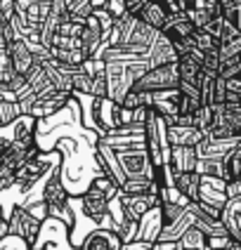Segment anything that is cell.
Listing matches in <instances>:
<instances>
[{"label":"cell","instance_id":"obj_1","mask_svg":"<svg viewBox=\"0 0 241 250\" xmlns=\"http://www.w3.org/2000/svg\"><path fill=\"white\" fill-rule=\"evenodd\" d=\"M144 144H147V153L152 158L154 167L168 166L170 161V142H168V123L161 113H156L152 106L147 111V121H144Z\"/></svg>","mask_w":241,"mask_h":250},{"label":"cell","instance_id":"obj_2","mask_svg":"<svg viewBox=\"0 0 241 250\" xmlns=\"http://www.w3.org/2000/svg\"><path fill=\"white\" fill-rule=\"evenodd\" d=\"M135 90H144V92H161V90H173L180 87V71H177V62L170 64H161V66H152L137 78V83L132 85Z\"/></svg>","mask_w":241,"mask_h":250},{"label":"cell","instance_id":"obj_3","mask_svg":"<svg viewBox=\"0 0 241 250\" xmlns=\"http://www.w3.org/2000/svg\"><path fill=\"white\" fill-rule=\"evenodd\" d=\"M215 118H213L211 137L218 139H239L241 137V104H213Z\"/></svg>","mask_w":241,"mask_h":250},{"label":"cell","instance_id":"obj_4","mask_svg":"<svg viewBox=\"0 0 241 250\" xmlns=\"http://www.w3.org/2000/svg\"><path fill=\"white\" fill-rule=\"evenodd\" d=\"M7 222H10V231H7V234L24 238L28 248L36 246L38 234H41V227H43V220H38L31 210L24 208V206H14L12 215H10Z\"/></svg>","mask_w":241,"mask_h":250},{"label":"cell","instance_id":"obj_5","mask_svg":"<svg viewBox=\"0 0 241 250\" xmlns=\"http://www.w3.org/2000/svg\"><path fill=\"white\" fill-rule=\"evenodd\" d=\"M116 156L126 177H156V167L147 149H126V151H116Z\"/></svg>","mask_w":241,"mask_h":250},{"label":"cell","instance_id":"obj_6","mask_svg":"<svg viewBox=\"0 0 241 250\" xmlns=\"http://www.w3.org/2000/svg\"><path fill=\"white\" fill-rule=\"evenodd\" d=\"M71 194L66 191L64 182H62V163L55 166L45 177H43L41 184V201L47 203V208H64L69 203Z\"/></svg>","mask_w":241,"mask_h":250},{"label":"cell","instance_id":"obj_7","mask_svg":"<svg viewBox=\"0 0 241 250\" xmlns=\"http://www.w3.org/2000/svg\"><path fill=\"white\" fill-rule=\"evenodd\" d=\"M118 201H121L123 215H126L128 220H137L140 222V217L147 210L161 203V196L158 194H123V191H118Z\"/></svg>","mask_w":241,"mask_h":250},{"label":"cell","instance_id":"obj_8","mask_svg":"<svg viewBox=\"0 0 241 250\" xmlns=\"http://www.w3.org/2000/svg\"><path fill=\"white\" fill-rule=\"evenodd\" d=\"M71 97H73V92H64V90H55L52 95H45V97H38L31 106H28V111L31 116H36L38 121L41 118H50V116H55V113H59L66 104L71 102Z\"/></svg>","mask_w":241,"mask_h":250},{"label":"cell","instance_id":"obj_9","mask_svg":"<svg viewBox=\"0 0 241 250\" xmlns=\"http://www.w3.org/2000/svg\"><path fill=\"white\" fill-rule=\"evenodd\" d=\"M227 182L222 177H213V175H201V194H198V201L201 203H208L213 208L222 210L225 203L229 201L225 191Z\"/></svg>","mask_w":241,"mask_h":250},{"label":"cell","instance_id":"obj_10","mask_svg":"<svg viewBox=\"0 0 241 250\" xmlns=\"http://www.w3.org/2000/svg\"><path fill=\"white\" fill-rule=\"evenodd\" d=\"M7 50H10V62H12L14 73H19V76H26L28 71L33 69V64L38 62L33 47H31V42L24 41V38H14V41L7 45Z\"/></svg>","mask_w":241,"mask_h":250},{"label":"cell","instance_id":"obj_11","mask_svg":"<svg viewBox=\"0 0 241 250\" xmlns=\"http://www.w3.org/2000/svg\"><path fill=\"white\" fill-rule=\"evenodd\" d=\"M177 59L180 57H177V50H175L173 41L163 31H158V36H156L154 42L147 50V64H149V69L152 66H161V64H170V62H177Z\"/></svg>","mask_w":241,"mask_h":250},{"label":"cell","instance_id":"obj_12","mask_svg":"<svg viewBox=\"0 0 241 250\" xmlns=\"http://www.w3.org/2000/svg\"><path fill=\"white\" fill-rule=\"evenodd\" d=\"M161 229H163V215H161V203L149 208L144 215L140 217L137 224V236L135 241H147V243H156L161 236Z\"/></svg>","mask_w":241,"mask_h":250},{"label":"cell","instance_id":"obj_13","mask_svg":"<svg viewBox=\"0 0 241 250\" xmlns=\"http://www.w3.org/2000/svg\"><path fill=\"white\" fill-rule=\"evenodd\" d=\"M152 109L166 118V123H173L175 116L180 113V87L152 92Z\"/></svg>","mask_w":241,"mask_h":250},{"label":"cell","instance_id":"obj_14","mask_svg":"<svg viewBox=\"0 0 241 250\" xmlns=\"http://www.w3.org/2000/svg\"><path fill=\"white\" fill-rule=\"evenodd\" d=\"M123 238L118 236L116 229H95L83 238L78 250H121Z\"/></svg>","mask_w":241,"mask_h":250},{"label":"cell","instance_id":"obj_15","mask_svg":"<svg viewBox=\"0 0 241 250\" xmlns=\"http://www.w3.org/2000/svg\"><path fill=\"white\" fill-rule=\"evenodd\" d=\"M104 45V33L99 28V21L95 14H90L85 19V26H83V33H81V47H83V55L90 59V57L97 55V50Z\"/></svg>","mask_w":241,"mask_h":250},{"label":"cell","instance_id":"obj_16","mask_svg":"<svg viewBox=\"0 0 241 250\" xmlns=\"http://www.w3.org/2000/svg\"><path fill=\"white\" fill-rule=\"evenodd\" d=\"M206 137L197 125H168V142L170 146H198Z\"/></svg>","mask_w":241,"mask_h":250},{"label":"cell","instance_id":"obj_17","mask_svg":"<svg viewBox=\"0 0 241 250\" xmlns=\"http://www.w3.org/2000/svg\"><path fill=\"white\" fill-rule=\"evenodd\" d=\"M198 151L197 146H170V161L168 166L173 172H192L197 170Z\"/></svg>","mask_w":241,"mask_h":250},{"label":"cell","instance_id":"obj_18","mask_svg":"<svg viewBox=\"0 0 241 250\" xmlns=\"http://www.w3.org/2000/svg\"><path fill=\"white\" fill-rule=\"evenodd\" d=\"M137 17H140L144 24H149L152 28H156V31H163L170 12H168V7H166L163 0H149L140 12H137Z\"/></svg>","mask_w":241,"mask_h":250},{"label":"cell","instance_id":"obj_19","mask_svg":"<svg viewBox=\"0 0 241 250\" xmlns=\"http://www.w3.org/2000/svg\"><path fill=\"white\" fill-rule=\"evenodd\" d=\"M194 31H197V26L184 17V12L170 14L168 21H166V26H163V33L168 36L170 41H184V38L194 36Z\"/></svg>","mask_w":241,"mask_h":250},{"label":"cell","instance_id":"obj_20","mask_svg":"<svg viewBox=\"0 0 241 250\" xmlns=\"http://www.w3.org/2000/svg\"><path fill=\"white\" fill-rule=\"evenodd\" d=\"M175 187L189 201H198V194H201V172H197V170H192V172H175Z\"/></svg>","mask_w":241,"mask_h":250},{"label":"cell","instance_id":"obj_21","mask_svg":"<svg viewBox=\"0 0 241 250\" xmlns=\"http://www.w3.org/2000/svg\"><path fill=\"white\" fill-rule=\"evenodd\" d=\"M192 224H194V212L187 206V212H184L182 217H177L175 222H170V224H163L158 241H180V236H182Z\"/></svg>","mask_w":241,"mask_h":250},{"label":"cell","instance_id":"obj_22","mask_svg":"<svg viewBox=\"0 0 241 250\" xmlns=\"http://www.w3.org/2000/svg\"><path fill=\"white\" fill-rule=\"evenodd\" d=\"M180 246L184 250H206L208 248V236L203 234V229H198L197 224H192L180 236Z\"/></svg>","mask_w":241,"mask_h":250},{"label":"cell","instance_id":"obj_23","mask_svg":"<svg viewBox=\"0 0 241 250\" xmlns=\"http://www.w3.org/2000/svg\"><path fill=\"white\" fill-rule=\"evenodd\" d=\"M241 180V142L225 156V182Z\"/></svg>","mask_w":241,"mask_h":250},{"label":"cell","instance_id":"obj_24","mask_svg":"<svg viewBox=\"0 0 241 250\" xmlns=\"http://www.w3.org/2000/svg\"><path fill=\"white\" fill-rule=\"evenodd\" d=\"M213 118H215V106H213V104H201L197 111H194V125H197L203 135L211 132Z\"/></svg>","mask_w":241,"mask_h":250},{"label":"cell","instance_id":"obj_25","mask_svg":"<svg viewBox=\"0 0 241 250\" xmlns=\"http://www.w3.org/2000/svg\"><path fill=\"white\" fill-rule=\"evenodd\" d=\"M121 106L126 109H142V106H152V92L144 90H128V95L121 99Z\"/></svg>","mask_w":241,"mask_h":250},{"label":"cell","instance_id":"obj_26","mask_svg":"<svg viewBox=\"0 0 241 250\" xmlns=\"http://www.w3.org/2000/svg\"><path fill=\"white\" fill-rule=\"evenodd\" d=\"M66 2V10H69V17L71 19H81L85 21L90 14H92V0H64Z\"/></svg>","mask_w":241,"mask_h":250},{"label":"cell","instance_id":"obj_27","mask_svg":"<svg viewBox=\"0 0 241 250\" xmlns=\"http://www.w3.org/2000/svg\"><path fill=\"white\" fill-rule=\"evenodd\" d=\"M194 45H197L201 52H211V50H220V41L213 36V33H208L206 28H197L194 31Z\"/></svg>","mask_w":241,"mask_h":250},{"label":"cell","instance_id":"obj_28","mask_svg":"<svg viewBox=\"0 0 241 250\" xmlns=\"http://www.w3.org/2000/svg\"><path fill=\"white\" fill-rule=\"evenodd\" d=\"M19 113H22V109H19L17 99H0V127L10 125Z\"/></svg>","mask_w":241,"mask_h":250},{"label":"cell","instance_id":"obj_29","mask_svg":"<svg viewBox=\"0 0 241 250\" xmlns=\"http://www.w3.org/2000/svg\"><path fill=\"white\" fill-rule=\"evenodd\" d=\"M187 208L184 206H177V203H173V201H161V215H163V224H170L175 222L177 217H182Z\"/></svg>","mask_w":241,"mask_h":250},{"label":"cell","instance_id":"obj_30","mask_svg":"<svg viewBox=\"0 0 241 250\" xmlns=\"http://www.w3.org/2000/svg\"><path fill=\"white\" fill-rule=\"evenodd\" d=\"M227 85V104H241V73L239 76H232V78H225Z\"/></svg>","mask_w":241,"mask_h":250},{"label":"cell","instance_id":"obj_31","mask_svg":"<svg viewBox=\"0 0 241 250\" xmlns=\"http://www.w3.org/2000/svg\"><path fill=\"white\" fill-rule=\"evenodd\" d=\"M104 10H109L113 17H121V14H126V0H107Z\"/></svg>","mask_w":241,"mask_h":250},{"label":"cell","instance_id":"obj_32","mask_svg":"<svg viewBox=\"0 0 241 250\" xmlns=\"http://www.w3.org/2000/svg\"><path fill=\"white\" fill-rule=\"evenodd\" d=\"M225 191H227V198H241V180L227 182Z\"/></svg>","mask_w":241,"mask_h":250},{"label":"cell","instance_id":"obj_33","mask_svg":"<svg viewBox=\"0 0 241 250\" xmlns=\"http://www.w3.org/2000/svg\"><path fill=\"white\" fill-rule=\"evenodd\" d=\"M7 231H10V222H7V217L2 215V208H0V241L7 236Z\"/></svg>","mask_w":241,"mask_h":250}]
</instances>
